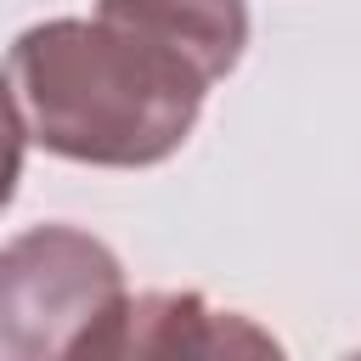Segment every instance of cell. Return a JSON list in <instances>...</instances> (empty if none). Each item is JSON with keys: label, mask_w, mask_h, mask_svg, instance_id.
Segmentation results:
<instances>
[{"label": "cell", "mask_w": 361, "mask_h": 361, "mask_svg": "<svg viewBox=\"0 0 361 361\" xmlns=\"http://www.w3.org/2000/svg\"><path fill=\"white\" fill-rule=\"evenodd\" d=\"M0 79L28 141L96 169L164 164L209 96V79L180 51L107 11L23 28Z\"/></svg>", "instance_id": "obj_1"}, {"label": "cell", "mask_w": 361, "mask_h": 361, "mask_svg": "<svg viewBox=\"0 0 361 361\" xmlns=\"http://www.w3.org/2000/svg\"><path fill=\"white\" fill-rule=\"evenodd\" d=\"M23 141H28V130H23V118H17V107H11V90H6V79H0V209H6L11 192H17Z\"/></svg>", "instance_id": "obj_5"}, {"label": "cell", "mask_w": 361, "mask_h": 361, "mask_svg": "<svg viewBox=\"0 0 361 361\" xmlns=\"http://www.w3.org/2000/svg\"><path fill=\"white\" fill-rule=\"evenodd\" d=\"M62 361H288V350L248 316L209 305L192 288L118 293Z\"/></svg>", "instance_id": "obj_3"}, {"label": "cell", "mask_w": 361, "mask_h": 361, "mask_svg": "<svg viewBox=\"0 0 361 361\" xmlns=\"http://www.w3.org/2000/svg\"><path fill=\"white\" fill-rule=\"evenodd\" d=\"M96 11L124 17L180 51L209 85L226 79L248 45V6L243 0H96Z\"/></svg>", "instance_id": "obj_4"}, {"label": "cell", "mask_w": 361, "mask_h": 361, "mask_svg": "<svg viewBox=\"0 0 361 361\" xmlns=\"http://www.w3.org/2000/svg\"><path fill=\"white\" fill-rule=\"evenodd\" d=\"M124 293L118 254L79 226H28L0 243V355L62 361Z\"/></svg>", "instance_id": "obj_2"}, {"label": "cell", "mask_w": 361, "mask_h": 361, "mask_svg": "<svg viewBox=\"0 0 361 361\" xmlns=\"http://www.w3.org/2000/svg\"><path fill=\"white\" fill-rule=\"evenodd\" d=\"M344 361H361V350H355V355H344Z\"/></svg>", "instance_id": "obj_6"}]
</instances>
